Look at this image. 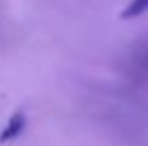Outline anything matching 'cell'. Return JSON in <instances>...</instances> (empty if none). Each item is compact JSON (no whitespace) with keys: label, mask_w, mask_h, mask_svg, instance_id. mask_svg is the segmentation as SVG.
<instances>
[{"label":"cell","mask_w":148,"mask_h":146,"mask_svg":"<svg viewBox=\"0 0 148 146\" xmlns=\"http://www.w3.org/2000/svg\"><path fill=\"white\" fill-rule=\"evenodd\" d=\"M24 129H26V114L24 112H13L11 116H9L7 125L2 127V131H0V144L17 140L19 135L24 133Z\"/></svg>","instance_id":"6da1fadb"},{"label":"cell","mask_w":148,"mask_h":146,"mask_svg":"<svg viewBox=\"0 0 148 146\" xmlns=\"http://www.w3.org/2000/svg\"><path fill=\"white\" fill-rule=\"evenodd\" d=\"M144 13H148V0H129L127 7L120 11V17L122 19H135Z\"/></svg>","instance_id":"7a4b0ae2"}]
</instances>
